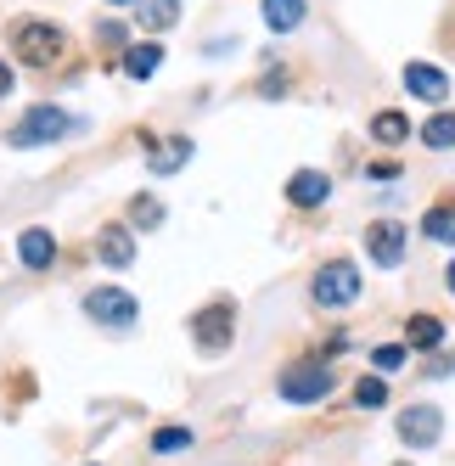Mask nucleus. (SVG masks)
Masks as SVG:
<instances>
[{"label": "nucleus", "instance_id": "obj_1", "mask_svg": "<svg viewBox=\"0 0 455 466\" xmlns=\"http://www.w3.org/2000/svg\"><path fill=\"white\" fill-rule=\"evenodd\" d=\"M6 40H12L23 68H56L62 51H68V35H62L56 23H46V17H17L6 28Z\"/></svg>", "mask_w": 455, "mask_h": 466}, {"label": "nucleus", "instance_id": "obj_2", "mask_svg": "<svg viewBox=\"0 0 455 466\" xmlns=\"http://www.w3.org/2000/svg\"><path fill=\"white\" fill-rule=\"evenodd\" d=\"M338 388V371L327 360H298V365H287V371L276 377V393L287 399V405H315V399H327Z\"/></svg>", "mask_w": 455, "mask_h": 466}, {"label": "nucleus", "instance_id": "obj_3", "mask_svg": "<svg viewBox=\"0 0 455 466\" xmlns=\"http://www.w3.org/2000/svg\"><path fill=\"white\" fill-rule=\"evenodd\" d=\"M68 129H79L62 107H51V102H40V107H28L17 124H12V147H46V141H62Z\"/></svg>", "mask_w": 455, "mask_h": 466}, {"label": "nucleus", "instance_id": "obj_4", "mask_svg": "<svg viewBox=\"0 0 455 466\" xmlns=\"http://www.w3.org/2000/svg\"><path fill=\"white\" fill-rule=\"evenodd\" d=\"M315 304L320 309H349L354 298H360V270H354L349 258H332V264H320L315 270Z\"/></svg>", "mask_w": 455, "mask_h": 466}, {"label": "nucleus", "instance_id": "obj_5", "mask_svg": "<svg viewBox=\"0 0 455 466\" xmlns=\"http://www.w3.org/2000/svg\"><path fill=\"white\" fill-rule=\"evenodd\" d=\"M85 315L96 326H107V331H129L141 309H136V298H129L124 287H90L85 292Z\"/></svg>", "mask_w": 455, "mask_h": 466}, {"label": "nucleus", "instance_id": "obj_6", "mask_svg": "<svg viewBox=\"0 0 455 466\" xmlns=\"http://www.w3.org/2000/svg\"><path fill=\"white\" fill-rule=\"evenodd\" d=\"M231 338H237L231 304H208V309L191 315V343H197L203 354H225V349H231Z\"/></svg>", "mask_w": 455, "mask_h": 466}, {"label": "nucleus", "instance_id": "obj_7", "mask_svg": "<svg viewBox=\"0 0 455 466\" xmlns=\"http://www.w3.org/2000/svg\"><path fill=\"white\" fill-rule=\"evenodd\" d=\"M394 432H399L405 450H433L439 432H444V410L439 405H405L399 421H394Z\"/></svg>", "mask_w": 455, "mask_h": 466}, {"label": "nucleus", "instance_id": "obj_8", "mask_svg": "<svg viewBox=\"0 0 455 466\" xmlns=\"http://www.w3.org/2000/svg\"><path fill=\"white\" fill-rule=\"evenodd\" d=\"M366 253H371L377 270H399V264H405V225H399V219L366 225Z\"/></svg>", "mask_w": 455, "mask_h": 466}, {"label": "nucleus", "instance_id": "obj_9", "mask_svg": "<svg viewBox=\"0 0 455 466\" xmlns=\"http://www.w3.org/2000/svg\"><path fill=\"white\" fill-rule=\"evenodd\" d=\"M405 90L416 102H444L450 96V74L433 68V62H405Z\"/></svg>", "mask_w": 455, "mask_h": 466}, {"label": "nucleus", "instance_id": "obj_10", "mask_svg": "<svg viewBox=\"0 0 455 466\" xmlns=\"http://www.w3.org/2000/svg\"><path fill=\"white\" fill-rule=\"evenodd\" d=\"M51 258H56V237L46 225H28L17 237V264L23 270H51Z\"/></svg>", "mask_w": 455, "mask_h": 466}, {"label": "nucleus", "instance_id": "obj_11", "mask_svg": "<svg viewBox=\"0 0 455 466\" xmlns=\"http://www.w3.org/2000/svg\"><path fill=\"white\" fill-rule=\"evenodd\" d=\"M327 197H332V180L320 175V169H298V175L287 180V203L292 208H320Z\"/></svg>", "mask_w": 455, "mask_h": 466}, {"label": "nucleus", "instance_id": "obj_12", "mask_svg": "<svg viewBox=\"0 0 455 466\" xmlns=\"http://www.w3.org/2000/svg\"><path fill=\"white\" fill-rule=\"evenodd\" d=\"M186 157H191V136H164V141H147V163H152V175H175L186 169Z\"/></svg>", "mask_w": 455, "mask_h": 466}, {"label": "nucleus", "instance_id": "obj_13", "mask_svg": "<svg viewBox=\"0 0 455 466\" xmlns=\"http://www.w3.org/2000/svg\"><path fill=\"white\" fill-rule=\"evenodd\" d=\"M258 12H265L270 35H292V28H304V17H309L304 0H258Z\"/></svg>", "mask_w": 455, "mask_h": 466}, {"label": "nucleus", "instance_id": "obj_14", "mask_svg": "<svg viewBox=\"0 0 455 466\" xmlns=\"http://www.w3.org/2000/svg\"><path fill=\"white\" fill-rule=\"evenodd\" d=\"M96 248H102V264H113V270H129V264H136V237H129V225H107Z\"/></svg>", "mask_w": 455, "mask_h": 466}, {"label": "nucleus", "instance_id": "obj_15", "mask_svg": "<svg viewBox=\"0 0 455 466\" xmlns=\"http://www.w3.org/2000/svg\"><path fill=\"white\" fill-rule=\"evenodd\" d=\"M136 17H141V28L157 40V35H169V28L180 23V0H136Z\"/></svg>", "mask_w": 455, "mask_h": 466}, {"label": "nucleus", "instance_id": "obj_16", "mask_svg": "<svg viewBox=\"0 0 455 466\" xmlns=\"http://www.w3.org/2000/svg\"><path fill=\"white\" fill-rule=\"evenodd\" d=\"M421 237L455 248V197H444V203H433L428 214H421Z\"/></svg>", "mask_w": 455, "mask_h": 466}, {"label": "nucleus", "instance_id": "obj_17", "mask_svg": "<svg viewBox=\"0 0 455 466\" xmlns=\"http://www.w3.org/2000/svg\"><path fill=\"white\" fill-rule=\"evenodd\" d=\"M157 68H164V46H157V40H141V46L124 51V74L129 79H152Z\"/></svg>", "mask_w": 455, "mask_h": 466}, {"label": "nucleus", "instance_id": "obj_18", "mask_svg": "<svg viewBox=\"0 0 455 466\" xmlns=\"http://www.w3.org/2000/svg\"><path fill=\"white\" fill-rule=\"evenodd\" d=\"M371 141H377V147H399V141H410V118H405L399 107L377 113V118H371Z\"/></svg>", "mask_w": 455, "mask_h": 466}, {"label": "nucleus", "instance_id": "obj_19", "mask_svg": "<svg viewBox=\"0 0 455 466\" xmlns=\"http://www.w3.org/2000/svg\"><path fill=\"white\" fill-rule=\"evenodd\" d=\"M405 343L410 349H439L444 343V320L439 315H410L405 320Z\"/></svg>", "mask_w": 455, "mask_h": 466}, {"label": "nucleus", "instance_id": "obj_20", "mask_svg": "<svg viewBox=\"0 0 455 466\" xmlns=\"http://www.w3.org/2000/svg\"><path fill=\"white\" fill-rule=\"evenodd\" d=\"M129 225H136V230H157V225H164V203H157L152 191L129 197Z\"/></svg>", "mask_w": 455, "mask_h": 466}, {"label": "nucleus", "instance_id": "obj_21", "mask_svg": "<svg viewBox=\"0 0 455 466\" xmlns=\"http://www.w3.org/2000/svg\"><path fill=\"white\" fill-rule=\"evenodd\" d=\"M421 141H428L433 152H450L455 147V113H433L428 124H421Z\"/></svg>", "mask_w": 455, "mask_h": 466}, {"label": "nucleus", "instance_id": "obj_22", "mask_svg": "<svg viewBox=\"0 0 455 466\" xmlns=\"http://www.w3.org/2000/svg\"><path fill=\"white\" fill-rule=\"evenodd\" d=\"M405 360H410L405 343H382V349H371V371L377 377H394V371H405Z\"/></svg>", "mask_w": 455, "mask_h": 466}, {"label": "nucleus", "instance_id": "obj_23", "mask_svg": "<svg viewBox=\"0 0 455 466\" xmlns=\"http://www.w3.org/2000/svg\"><path fill=\"white\" fill-rule=\"evenodd\" d=\"M354 405H360V410H382L388 405V382L371 371V377H360V382H354Z\"/></svg>", "mask_w": 455, "mask_h": 466}, {"label": "nucleus", "instance_id": "obj_24", "mask_svg": "<svg viewBox=\"0 0 455 466\" xmlns=\"http://www.w3.org/2000/svg\"><path fill=\"white\" fill-rule=\"evenodd\" d=\"M152 450H157V455H180V450H191V427H157V432H152Z\"/></svg>", "mask_w": 455, "mask_h": 466}, {"label": "nucleus", "instance_id": "obj_25", "mask_svg": "<svg viewBox=\"0 0 455 466\" xmlns=\"http://www.w3.org/2000/svg\"><path fill=\"white\" fill-rule=\"evenodd\" d=\"M258 96H270V102L287 96V74H265V79H258Z\"/></svg>", "mask_w": 455, "mask_h": 466}, {"label": "nucleus", "instance_id": "obj_26", "mask_svg": "<svg viewBox=\"0 0 455 466\" xmlns=\"http://www.w3.org/2000/svg\"><path fill=\"white\" fill-rule=\"evenodd\" d=\"M377 186H388V180H399V163H371V169H366Z\"/></svg>", "mask_w": 455, "mask_h": 466}, {"label": "nucleus", "instance_id": "obj_27", "mask_svg": "<svg viewBox=\"0 0 455 466\" xmlns=\"http://www.w3.org/2000/svg\"><path fill=\"white\" fill-rule=\"evenodd\" d=\"M0 96H12V68L0 62Z\"/></svg>", "mask_w": 455, "mask_h": 466}, {"label": "nucleus", "instance_id": "obj_28", "mask_svg": "<svg viewBox=\"0 0 455 466\" xmlns=\"http://www.w3.org/2000/svg\"><path fill=\"white\" fill-rule=\"evenodd\" d=\"M444 281H450V292H455V264H450V270H444Z\"/></svg>", "mask_w": 455, "mask_h": 466}, {"label": "nucleus", "instance_id": "obj_29", "mask_svg": "<svg viewBox=\"0 0 455 466\" xmlns=\"http://www.w3.org/2000/svg\"><path fill=\"white\" fill-rule=\"evenodd\" d=\"M107 6H136V0H107Z\"/></svg>", "mask_w": 455, "mask_h": 466}, {"label": "nucleus", "instance_id": "obj_30", "mask_svg": "<svg viewBox=\"0 0 455 466\" xmlns=\"http://www.w3.org/2000/svg\"><path fill=\"white\" fill-rule=\"evenodd\" d=\"M399 466H410V461H399Z\"/></svg>", "mask_w": 455, "mask_h": 466}]
</instances>
